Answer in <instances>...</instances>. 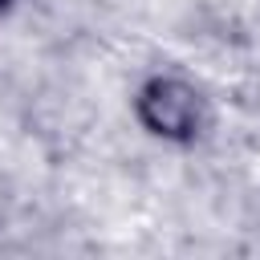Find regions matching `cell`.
Masks as SVG:
<instances>
[{
	"instance_id": "cell-1",
	"label": "cell",
	"mask_w": 260,
	"mask_h": 260,
	"mask_svg": "<svg viewBox=\"0 0 260 260\" xmlns=\"http://www.w3.org/2000/svg\"><path fill=\"white\" fill-rule=\"evenodd\" d=\"M142 118L150 130L183 138L199 126V93L183 81H154L142 89Z\"/></svg>"
}]
</instances>
